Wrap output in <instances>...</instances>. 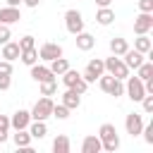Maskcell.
<instances>
[{"label":"cell","instance_id":"cell-1","mask_svg":"<svg viewBox=\"0 0 153 153\" xmlns=\"http://www.w3.org/2000/svg\"><path fill=\"white\" fill-rule=\"evenodd\" d=\"M96 81H98V86H100L103 93H108V96H112V98L124 96V81H122V79H115V76H110L108 72H103Z\"/></svg>","mask_w":153,"mask_h":153},{"label":"cell","instance_id":"cell-2","mask_svg":"<svg viewBox=\"0 0 153 153\" xmlns=\"http://www.w3.org/2000/svg\"><path fill=\"white\" fill-rule=\"evenodd\" d=\"M103 67H105V72L110 74V76H115V79H127L129 76V67L124 65V60L120 57V55H110L108 60H103Z\"/></svg>","mask_w":153,"mask_h":153},{"label":"cell","instance_id":"cell-3","mask_svg":"<svg viewBox=\"0 0 153 153\" xmlns=\"http://www.w3.org/2000/svg\"><path fill=\"white\" fill-rule=\"evenodd\" d=\"M53 98L50 96H41L36 103H33V108L29 110L31 112V120H48V117H53Z\"/></svg>","mask_w":153,"mask_h":153},{"label":"cell","instance_id":"cell-4","mask_svg":"<svg viewBox=\"0 0 153 153\" xmlns=\"http://www.w3.org/2000/svg\"><path fill=\"white\" fill-rule=\"evenodd\" d=\"M60 76H62V84H65L67 88H74V91L81 93V96L88 91V84L81 79V72H74V69L69 67V69H67L65 74H60Z\"/></svg>","mask_w":153,"mask_h":153},{"label":"cell","instance_id":"cell-5","mask_svg":"<svg viewBox=\"0 0 153 153\" xmlns=\"http://www.w3.org/2000/svg\"><path fill=\"white\" fill-rule=\"evenodd\" d=\"M124 96L134 103H139L143 96H146V88H143V81L139 76H127V84H124Z\"/></svg>","mask_w":153,"mask_h":153},{"label":"cell","instance_id":"cell-6","mask_svg":"<svg viewBox=\"0 0 153 153\" xmlns=\"http://www.w3.org/2000/svg\"><path fill=\"white\" fill-rule=\"evenodd\" d=\"M65 29L72 36H76L79 31H84V17H81L79 10H67L65 12Z\"/></svg>","mask_w":153,"mask_h":153},{"label":"cell","instance_id":"cell-7","mask_svg":"<svg viewBox=\"0 0 153 153\" xmlns=\"http://www.w3.org/2000/svg\"><path fill=\"white\" fill-rule=\"evenodd\" d=\"M105 72V67H103V60L100 57H93V60H88V65H86V69L81 72V79L86 81V84H93L100 74Z\"/></svg>","mask_w":153,"mask_h":153},{"label":"cell","instance_id":"cell-8","mask_svg":"<svg viewBox=\"0 0 153 153\" xmlns=\"http://www.w3.org/2000/svg\"><path fill=\"white\" fill-rule=\"evenodd\" d=\"M124 129H127L129 136H139L141 129H143V115L141 112H129L124 117Z\"/></svg>","mask_w":153,"mask_h":153},{"label":"cell","instance_id":"cell-9","mask_svg":"<svg viewBox=\"0 0 153 153\" xmlns=\"http://www.w3.org/2000/svg\"><path fill=\"white\" fill-rule=\"evenodd\" d=\"M153 29V12H139L134 17V33H148Z\"/></svg>","mask_w":153,"mask_h":153},{"label":"cell","instance_id":"cell-10","mask_svg":"<svg viewBox=\"0 0 153 153\" xmlns=\"http://www.w3.org/2000/svg\"><path fill=\"white\" fill-rule=\"evenodd\" d=\"M60 55H62V45H60V43L48 41V43H43V45L38 48V60H43V62H50V60H55V57H60Z\"/></svg>","mask_w":153,"mask_h":153},{"label":"cell","instance_id":"cell-11","mask_svg":"<svg viewBox=\"0 0 153 153\" xmlns=\"http://www.w3.org/2000/svg\"><path fill=\"white\" fill-rule=\"evenodd\" d=\"M29 122H31V112L24 110V108H19V110L12 112V117H10V129H26Z\"/></svg>","mask_w":153,"mask_h":153},{"label":"cell","instance_id":"cell-12","mask_svg":"<svg viewBox=\"0 0 153 153\" xmlns=\"http://www.w3.org/2000/svg\"><path fill=\"white\" fill-rule=\"evenodd\" d=\"M31 79L33 81H38V84H43V81H53L55 79V74L50 72V67L48 65H31Z\"/></svg>","mask_w":153,"mask_h":153},{"label":"cell","instance_id":"cell-13","mask_svg":"<svg viewBox=\"0 0 153 153\" xmlns=\"http://www.w3.org/2000/svg\"><path fill=\"white\" fill-rule=\"evenodd\" d=\"M122 60H124V65H127V67H129V72H131V69H136V67L146 60V55H143V53H139V50H134V48H127V50H124V55H122Z\"/></svg>","mask_w":153,"mask_h":153},{"label":"cell","instance_id":"cell-14","mask_svg":"<svg viewBox=\"0 0 153 153\" xmlns=\"http://www.w3.org/2000/svg\"><path fill=\"white\" fill-rule=\"evenodd\" d=\"M22 19V12H19V7H0V24H7V26H12V24H17Z\"/></svg>","mask_w":153,"mask_h":153},{"label":"cell","instance_id":"cell-15","mask_svg":"<svg viewBox=\"0 0 153 153\" xmlns=\"http://www.w3.org/2000/svg\"><path fill=\"white\" fill-rule=\"evenodd\" d=\"M26 129H29L31 139H45V136H48V124H45V120H31Z\"/></svg>","mask_w":153,"mask_h":153},{"label":"cell","instance_id":"cell-16","mask_svg":"<svg viewBox=\"0 0 153 153\" xmlns=\"http://www.w3.org/2000/svg\"><path fill=\"white\" fill-rule=\"evenodd\" d=\"M100 151H103V143H100L98 134L84 136V141H81V153H100Z\"/></svg>","mask_w":153,"mask_h":153},{"label":"cell","instance_id":"cell-17","mask_svg":"<svg viewBox=\"0 0 153 153\" xmlns=\"http://www.w3.org/2000/svg\"><path fill=\"white\" fill-rule=\"evenodd\" d=\"M74 41H76V48H79L81 53H88V50L96 45V36H91V33H86V31H79V33L74 36Z\"/></svg>","mask_w":153,"mask_h":153},{"label":"cell","instance_id":"cell-18","mask_svg":"<svg viewBox=\"0 0 153 153\" xmlns=\"http://www.w3.org/2000/svg\"><path fill=\"white\" fill-rule=\"evenodd\" d=\"M19 43H14V41H7V43H2V50H0V57L2 60H10V62H14V60H19Z\"/></svg>","mask_w":153,"mask_h":153},{"label":"cell","instance_id":"cell-19","mask_svg":"<svg viewBox=\"0 0 153 153\" xmlns=\"http://www.w3.org/2000/svg\"><path fill=\"white\" fill-rule=\"evenodd\" d=\"M65 108H69V110H76L79 105H81V93H76L74 88H67L65 93H62V100H60Z\"/></svg>","mask_w":153,"mask_h":153},{"label":"cell","instance_id":"cell-20","mask_svg":"<svg viewBox=\"0 0 153 153\" xmlns=\"http://www.w3.org/2000/svg\"><path fill=\"white\" fill-rule=\"evenodd\" d=\"M96 22H98L100 26H110V24L115 22V10H112V7H98V10H96Z\"/></svg>","mask_w":153,"mask_h":153},{"label":"cell","instance_id":"cell-21","mask_svg":"<svg viewBox=\"0 0 153 153\" xmlns=\"http://www.w3.org/2000/svg\"><path fill=\"white\" fill-rule=\"evenodd\" d=\"M12 141H14V146H17V148H29L33 139H31L29 129H14V134H12Z\"/></svg>","mask_w":153,"mask_h":153},{"label":"cell","instance_id":"cell-22","mask_svg":"<svg viewBox=\"0 0 153 153\" xmlns=\"http://www.w3.org/2000/svg\"><path fill=\"white\" fill-rule=\"evenodd\" d=\"M134 50H139V53H151L153 50V41L148 38V33H139L136 38H134Z\"/></svg>","mask_w":153,"mask_h":153},{"label":"cell","instance_id":"cell-23","mask_svg":"<svg viewBox=\"0 0 153 153\" xmlns=\"http://www.w3.org/2000/svg\"><path fill=\"white\" fill-rule=\"evenodd\" d=\"M48 67H50V72L55 74V76H60V74H65L67 69H69V62H67V57H55V60H50L48 62Z\"/></svg>","mask_w":153,"mask_h":153},{"label":"cell","instance_id":"cell-24","mask_svg":"<svg viewBox=\"0 0 153 153\" xmlns=\"http://www.w3.org/2000/svg\"><path fill=\"white\" fill-rule=\"evenodd\" d=\"M69 148H72V143H69V136L67 134H57L53 139V151L55 153H69Z\"/></svg>","mask_w":153,"mask_h":153},{"label":"cell","instance_id":"cell-25","mask_svg":"<svg viewBox=\"0 0 153 153\" xmlns=\"http://www.w3.org/2000/svg\"><path fill=\"white\" fill-rule=\"evenodd\" d=\"M129 48V43H127V38H122V36H115V38H110V53L112 55H124V50Z\"/></svg>","mask_w":153,"mask_h":153},{"label":"cell","instance_id":"cell-26","mask_svg":"<svg viewBox=\"0 0 153 153\" xmlns=\"http://www.w3.org/2000/svg\"><path fill=\"white\" fill-rule=\"evenodd\" d=\"M134 72H136V76H139L141 81L151 79V76H153V60H143V62H141V65H139Z\"/></svg>","mask_w":153,"mask_h":153},{"label":"cell","instance_id":"cell-27","mask_svg":"<svg viewBox=\"0 0 153 153\" xmlns=\"http://www.w3.org/2000/svg\"><path fill=\"white\" fill-rule=\"evenodd\" d=\"M19 60H22L26 67H31V65L38 62V50H36V48H26V50L19 53Z\"/></svg>","mask_w":153,"mask_h":153},{"label":"cell","instance_id":"cell-28","mask_svg":"<svg viewBox=\"0 0 153 153\" xmlns=\"http://www.w3.org/2000/svg\"><path fill=\"white\" fill-rule=\"evenodd\" d=\"M117 136V129H115V124H110V122H103L100 124V129H98V139L100 141H108V139H115Z\"/></svg>","mask_w":153,"mask_h":153},{"label":"cell","instance_id":"cell-29","mask_svg":"<svg viewBox=\"0 0 153 153\" xmlns=\"http://www.w3.org/2000/svg\"><path fill=\"white\" fill-rule=\"evenodd\" d=\"M10 139V117L0 115V143H5Z\"/></svg>","mask_w":153,"mask_h":153},{"label":"cell","instance_id":"cell-30","mask_svg":"<svg viewBox=\"0 0 153 153\" xmlns=\"http://www.w3.org/2000/svg\"><path fill=\"white\" fill-rule=\"evenodd\" d=\"M69 112H72V110H69V108H65L62 103H55V105H53V117H55V120H67V117H69Z\"/></svg>","mask_w":153,"mask_h":153},{"label":"cell","instance_id":"cell-31","mask_svg":"<svg viewBox=\"0 0 153 153\" xmlns=\"http://www.w3.org/2000/svg\"><path fill=\"white\" fill-rule=\"evenodd\" d=\"M57 93V81H43L41 84V96H55Z\"/></svg>","mask_w":153,"mask_h":153},{"label":"cell","instance_id":"cell-32","mask_svg":"<svg viewBox=\"0 0 153 153\" xmlns=\"http://www.w3.org/2000/svg\"><path fill=\"white\" fill-rule=\"evenodd\" d=\"M103 143V151H108V153H115V151H120V136H115V139H108V141H100Z\"/></svg>","mask_w":153,"mask_h":153},{"label":"cell","instance_id":"cell-33","mask_svg":"<svg viewBox=\"0 0 153 153\" xmlns=\"http://www.w3.org/2000/svg\"><path fill=\"white\" fill-rule=\"evenodd\" d=\"M17 43H19V50H26V48H36V38H33V36H29V33H26V36H22Z\"/></svg>","mask_w":153,"mask_h":153},{"label":"cell","instance_id":"cell-34","mask_svg":"<svg viewBox=\"0 0 153 153\" xmlns=\"http://www.w3.org/2000/svg\"><path fill=\"white\" fill-rule=\"evenodd\" d=\"M139 103H141V108H143V112H146V115H151V112H153V93H146Z\"/></svg>","mask_w":153,"mask_h":153},{"label":"cell","instance_id":"cell-35","mask_svg":"<svg viewBox=\"0 0 153 153\" xmlns=\"http://www.w3.org/2000/svg\"><path fill=\"white\" fill-rule=\"evenodd\" d=\"M141 134H143V139H146V143H148V146H153V124H143V129H141Z\"/></svg>","mask_w":153,"mask_h":153},{"label":"cell","instance_id":"cell-36","mask_svg":"<svg viewBox=\"0 0 153 153\" xmlns=\"http://www.w3.org/2000/svg\"><path fill=\"white\" fill-rule=\"evenodd\" d=\"M0 76H12V62L10 60H0Z\"/></svg>","mask_w":153,"mask_h":153},{"label":"cell","instance_id":"cell-37","mask_svg":"<svg viewBox=\"0 0 153 153\" xmlns=\"http://www.w3.org/2000/svg\"><path fill=\"white\" fill-rule=\"evenodd\" d=\"M10 38H12V31H10V26H7V24H0V45H2V43H7Z\"/></svg>","mask_w":153,"mask_h":153},{"label":"cell","instance_id":"cell-38","mask_svg":"<svg viewBox=\"0 0 153 153\" xmlns=\"http://www.w3.org/2000/svg\"><path fill=\"white\" fill-rule=\"evenodd\" d=\"M139 12H153V0H139Z\"/></svg>","mask_w":153,"mask_h":153},{"label":"cell","instance_id":"cell-39","mask_svg":"<svg viewBox=\"0 0 153 153\" xmlns=\"http://www.w3.org/2000/svg\"><path fill=\"white\" fill-rule=\"evenodd\" d=\"M12 86V76H0V91H7Z\"/></svg>","mask_w":153,"mask_h":153},{"label":"cell","instance_id":"cell-40","mask_svg":"<svg viewBox=\"0 0 153 153\" xmlns=\"http://www.w3.org/2000/svg\"><path fill=\"white\" fill-rule=\"evenodd\" d=\"M22 5H26V7H31V10H33V7H38V5H41V0H22Z\"/></svg>","mask_w":153,"mask_h":153},{"label":"cell","instance_id":"cell-41","mask_svg":"<svg viewBox=\"0 0 153 153\" xmlns=\"http://www.w3.org/2000/svg\"><path fill=\"white\" fill-rule=\"evenodd\" d=\"M96 5H98V7H110L112 0H96Z\"/></svg>","mask_w":153,"mask_h":153},{"label":"cell","instance_id":"cell-42","mask_svg":"<svg viewBox=\"0 0 153 153\" xmlns=\"http://www.w3.org/2000/svg\"><path fill=\"white\" fill-rule=\"evenodd\" d=\"M5 2H7L10 7H19V5H22V0H5Z\"/></svg>","mask_w":153,"mask_h":153}]
</instances>
